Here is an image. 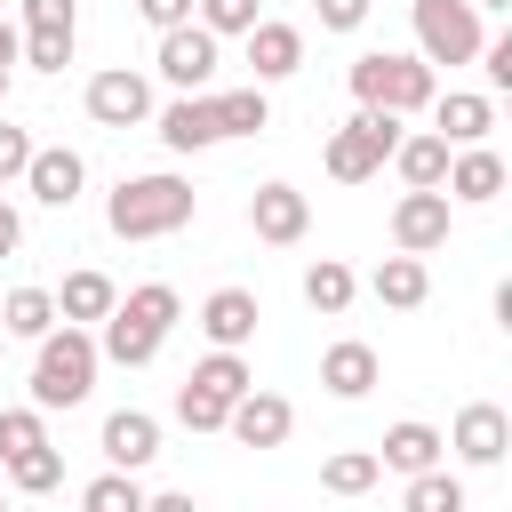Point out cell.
Returning a JSON list of instances; mask_svg holds the SVG:
<instances>
[{
  "label": "cell",
  "instance_id": "obj_1",
  "mask_svg": "<svg viewBox=\"0 0 512 512\" xmlns=\"http://www.w3.org/2000/svg\"><path fill=\"white\" fill-rule=\"evenodd\" d=\"M176 320H184V296L168 280H144L128 296H112V312L96 320V352L112 368H144V360H160V344H168Z\"/></svg>",
  "mask_w": 512,
  "mask_h": 512
},
{
  "label": "cell",
  "instance_id": "obj_2",
  "mask_svg": "<svg viewBox=\"0 0 512 512\" xmlns=\"http://www.w3.org/2000/svg\"><path fill=\"white\" fill-rule=\"evenodd\" d=\"M192 216H200V192H192L184 176H168V168L120 176L112 200H104V224H112L120 240H168V232H184Z\"/></svg>",
  "mask_w": 512,
  "mask_h": 512
},
{
  "label": "cell",
  "instance_id": "obj_3",
  "mask_svg": "<svg viewBox=\"0 0 512 512\" xmlns=\"http://www.w3.org/2000/svg\"><path fill=\"white\" fill-rule=\"evenodd\" d=\"M96 368H104V352H96V328H80V320H56L48 336H32V408H80L88 392H96Z\"/></svg>",
  "mask_w": 512,
  "mask_h": 512
},
{
  "label": "cell",
  "instance_id": "obj_4",
  "mask_svg": "<svg viewBox=\"0 0 512 512\" xmlns=\"http://www.w3.org/2000/svg\"><path fill=\"white\" fill-rule=\"evenodd\" d=\"M352 96L360 104H384V112H424L440 88H432V64L424 56H392V48H368V56H352Z\"/></svg>",
  "mask_w": 512,
  "mask_h": 512
},
{
  "label": "cell",
  "instance_id": "obj_5",
  "mask_svg": "<svg viewBox=\"0 0 512 512\" xmlns=\"http://www.w3.org/2000/svg\"><path fill=\"white\" fill-rule=\"evenodd\" d=\"M392 144H400V112L360 104V112L328 136V152H320V160H328V176H336V184H368V176L392 160Z\"/></svg>",
  "mask_w": 512,
  "mask_h": 512
},
{
  "label": "cell",
  "instance_id": "obj_6",
  "mask_svg": "<svg viewBox=\"0 0 512 512\" xmlns=\"http://www.w3.org/2000/svg\"><path fill=\"white\" fill-rule=\"evenodd\" d=\"M408 24H416V56L424 64H472L488 24L472 0H408Z\"/></svg>",
  "mask_w": 512,
  "mask_h": 512
},
{
  "label": "cell",
  "instance_id": "obj_7",
  "mask_svg": "<svg viewBox=\"0 0 512 512\" xmlns=\"http://www.w3.org/2000/svg\"><path fill=\"white\" fill-rule=\"evenodd\" d=\"M152 64H160V80H168L176 96H192V88H208V80H216L224 40H216L200 16H184V24H168V32H160V56H152Z\"/></svg>",
  "mask_w": 512,
  "mask_h": 512
},
{
  "label": "cell",
  "instance_id": "obj_8",
  "mask_svg": "<svg viewBox=\"0 0 512 512\" xmlns=\"http://www.w3.org/2000/svg\"><path fill=\"white\" fill-rule=\"evenodd\" d=\"M448 224H456V208H448L440 184H408V192L392 200V248H408V256L448 248Z\"/></svg>",
  "mask_w": 512,
  "mask_h": 512
},
{
  "label": "cell",
  "instance_id": "obj_9",
  "mask_svg": "<svg viewBox=\"0 0 512 512\" xmlns=\"http://www.w3.org/2000/svg\"><path fill=\"white\" fill-rule=\"evenodd\" d=\"M80 104H88V120H96V128H144V120H152V80H144V72H128V64H112V72H96V80H88V96H80Z\"/></svg>",
  "mask_w": 512,
  "mask_h": 512
},
{
  "label": "cell",
  "instance_id": "obj_10",
  "mask_svg": "<svg viewBox=\"0 0 512 512\" xmlns=\"http://www.w3.org/2000/svg\"><path fill=\"white\" fill-rule=\"evenodd\" d=\"M248 232H256L264 248H296V240L312 232V200H304L296 184H280V176H272V184H256V192H248Z\"/></svg>",
  "mask_w": 512,
  "mask_h": 512
},
{
  "label": "cell",
  "instance_id": "obj_11",
  "mask_svg": "<svg viewBox=\"0 0 512 512\" xmlns=\"http://www.w3.org/2000/svg\"><path fill=\"white\" fill-rule=\"evenodd\" d=\"M24 192H32L40 208H72V200L88 192V160H80L72 144H32V160H24Z\"/></svg>",
  "mask_w": 512,
  "mask_h": 512
},
{
  "label": "cell",
  "instance_id": "obj_12",
  "mask_svg": "<svg viewBox=\"0 0 512 512\" xmlns=\"http://www.w3.org/2000/svg\"><path fill=\"white\" fill-rule=\"evenodd\" d=\"M224 432L240 440V448H280L288 432H296V408L280 400V392H264V384H248L232 408H224Z\"/></svg>",
  "mask_w": 512,
  "mask_h": 512
},
{
  "label": "cell",
  "instance_id": "obj_13",
  "mask_svg": "<svg viewBox=\"0 0 512 512\" xmlns=\"http://www.w3.org/2000/svg\"><path fill=\"white\" fill-rule=\"evenodd\" d=\"M240 40H248V72H256L264 88H272V80H288V72H304V32H296V24H280V16H256Z\"/></svg>",
  "mask_w": 512,
  "mask_h": 512
},
{
  "label": "cell",
  "instance_id": "obj_14",
  "mask_svg": "<svg viewBox=\"0 0 512 512\" xmlns=\"http://www.w3.org/2000/svg\"><path fill=\"white\" fill-rule=\"evenodd\" d=\"M376 376H384V360H376V344H360V336H336V344L320 352V384H328V400H368Z\"/></svg>",
  "mask_w": 512,
  "mask_h": 512
},
{
  "label": "cell",
  "instance_id": "obj_15",
  "mask_svg": "<svg viewBox=\"0 0 512 512\" xmlns=\"http://www.w3.org/2000/svg\"><path fill=\"white\" fill-rule=\"evenodd\" d=\"M96 448H104V464L144 472V464L160 456V416H144V408H112V416H104V432H96Z\"/></svg>",
  "mask_w": 512,
  "mask_h": 512
},
{
  "label": "cell",
  "instance_id": "obj_16",
  "mask_svg": "<svg viewBox=\"0 0 512 512\" xmlns=\"http://www.w3.org/2000/svg\"><path fill=\"white\" fill-rule=\"evenodd\" d=\"M448 448H456L464 464H504V448H512V416H504L496 400H472V408H456Z\"/></svg>",
  "mask_w": 512,
  "mask_h": 512
},
{
  "label": "cell",
  "instance_id": "obj_17",
  "mask_svg": "<svg viewBox=\"0 0 512 512\" xmlns=\"http://www.w3.org/2000/svg\"><path fill=\"white\" fill-rule=\"evenodd\" d=\"M440 192H448V200H464V208H488V200L504 192V160H496L488 144H456V152H448Z\"/></svg>",
  "mask_w": 512,
  "mask_h": 512
},
{
  "label": "cell",
  "instance_id": "obj_18",
  "mask_svg": "<svg viewBox=\"0 0 512 512\" xmlns=\"http://www.w3.org/2000/svg\"><path fill=\"white\" fill-rule=\"evenodd\" d=\"M424 112H432V136H448V144H488V128H496V96H472V88H448Z\"/></svg>",
  "mask_w": 512,
  "mask_h": 512
},
{
  "label": "cell",
  "instance_id": "obj_19",
  "mask_svg": "<svg viewBox=\"0 0 512 512\" xmlns=\"http://www.w3.org/2000/svg\"><path fill=\"white\" fill-rule=\"evenodd\" d=\"M152 128H160V144H168V152H208V144H224V136H216V104H208V88L176 96Z\"/></svg>",
  "mask_w": 512,
  "mask_h": 512
},
{
  "label": "cell",
  "instance_id": "obj_20",
  "mask_svg": "<svg viewBox=\"0 0 512 512\" xmlns=\"http://www.w3.org/2000/svg\"><path fill=\"white\" fill-rule=\"evenodd\" d=\"M256 320H264L256 288H216V296L200 304V336H208V344H232V352L256 336Z\"/></svg>",
  "mask_w": 512,
  "mask_h": 512
},
{
  "label": "cell",
  "instance_id": "obj_21",
  "mask_svg": "<svg viewBox=\"0 0 512 512\" xmlns=\"http://www.w3.org/2000/svg\"><path fill=\"white\" fill-rule=\"evenodd\" d=\"M440 456H448V440H440L432 424H416V416L384 424V440H376V464H384V472H424V464H440Z\"/></svg>",
  "mask_w": 512,
  "mask_h": 512
},
{
  "label": "cell",
  "instance_id": "obj_22",
  "mask_svg": "<svg viewBox=\"0 0 512 512\" xmlns=\"http://www.w3.org/2000/svg\"><path fill=\"white\" fill-rule=\"evenodd\" d=\"M368 296H376V304H392V312H416V304L432 296V272H424V256H408V248H400V256H384V264L368 272Z\"/></svg>",
  "mask_w": 512,
  "mask_h": 512
},
{
  "label": "cell",
  "instance_id": "obj_23",
  "mask_svg": "<svg viewBox=\"0 0 512 512\" xmlns=\"http://www.w3.org/2000/svg\"><path fill=\"white\" fill-rule=\"evenodd\" d=\"M208 104H216V136H264V128H272V96H264V80H248V88H216Z\"/></svg>",
  "mask_w": 512,
  "mask_h": 512
},
{
  "label": "cell",
  "instance_id": "obj_24",
  "mask_svg": "<svg viewBox=\"0 0 512 512\" xmlns=\"http://www.w3.org/2000/svg\"><path fill=\"white\" fill-rule=\"evenodd\" d=\"M48 296H56V320H80V328H96V320L112 312V296H120V288H112L104 272H64V288H48Z\"/></svg>",
  "mask_w": 512,
  "mask_h": 512
},
{
  "label": "cell",
  "instance_id": "obj_25",
  "mask_svg": "<svg viewBox=\"0 0 512 512\" xmlns=\"http://www.w3.org/2000/svg\"><path fill=\"white\" fill-rule=\"evenodd\" d=\"M0 480H8L16 496H48V488H64V456H56V440H40V448H16V456H0Z\"/></svg>",
  "mask_w": 512,
  "mask_h": 512
},
{
  "label": "cell",
  "instance_id": "obj_26",
  "mask_svg": "<svg viewBox=\"0 0 512 512\" xmlns=\"http://www.w3.org/2000/svg\"><path fill=\"white\" fill-rule=\"evenodd\" d=\"M448 152H456V144L424 128V136H400V144H392V168H400V184H440V176H448Z\"/></svg>",
  "mask_w": 512,
  "mask_h": 512
},
{
  "label": "cell",
  "instance_id": "obj_27",
  "mask_svg": "<svg viewBox=\"0 0 512 512\" xmlns=\"http://www.w3.org/2000/svg\"><path fill=\"white\" fill-rule=\"evenodd\" d=\"M352 296H360V280H352V264H336V256H320V264H304V304H312V312H328V320H336V312H344Z\"/></svg>",
  "mask_w": 512,
  "mask_h": 512
},
{
  "label": "cell",
  "instance_id": "obj_28",
  "mask_svg": "<svg viewBox=\"0 0 512 512\" xmlns=\"http://www.w3.org/2000/svg\"><path fill=\"white\" fill-rule=\"evenodd\" d=\"M56 328V296L48 288H8V304H0V336H48Z\"/></svg>",
  "mask_w": 512,
  "mask_h": 512
},
{
  "label": "cell",
  "instance_id": "obj_29",
  "mask_svg": "<svg viewBox=\"0 0 512 512\" xmlns=\"http://www.w3.org/2000/svg\"><path fill=\"white\" fill-rule=\"evenodd\" d=\"M376 480H384L376 448H344V456H328V464H320V488H328V496H368Z\"/></svg>",
  "mask_w": 512,
  "mask_h": 512
},
{
  "label": "cell",
  "instance_id": "obj_30",
  "mask_svg": "<svg viewBox=\"0 0 512 512\" xmlns=\"http://www.w3.org/2000/svg\"><path fill=\"white\" fill-rule=\"evenodd\" d=\"M400 504L408 512H464V480L440 472V464H424V472H408V496Z\"/></svg>",
  "mask_w": 512,
  "mask_h": 512
},
{
  "label": "cell",
  "instance_id": "obj_31",
  "mask_svg": "<svg viewBox=\"0 0 512 512\" xmlns=\"http://www.w3.org/2000/svg\"><path fill=\"white\" fill-rule=\"evenodd\" d=\"M16 64H32V72H64V64H72V32H64V24H24Z\"/></svg>",
  "mask_w": 512,
  "mask_h": 512
},
{
  "label": "cell",
  "instance_id": "obj_32",
  "mask_svg": "<svg viewBox=\"0 0 512 512\" xmlns=\"http://www.w3.org/2000/svg\"><path fill=\"white\" fill-rule=\"evenodd\" d=\"M192 384H208V392H224V400H240L256 376H248V360L232 352V344H208V360H192Z\"/></svg>",
  "mask_w": 512,
  "mask_h": 512
},
{
  "label": "cell",
  "instance_id": "obj_33",
  "mask_svg": "<svg viewBox=\"0 0 512 512\" xmlns=\"http://www.w3.org/2000/svg\"><path fill=\"white\" fill-rule=\"evenodd\" d=\"M224 408H232L224 392H208V384H192V376L176 384V424H184V432H224Z\"/></svg>",
  "mask_w": 512,
  "mask_h": 512
},
{
  "label": "cell",
  "instance_id": "obj_34",
  "mask_svg": "<svg viewBox=\"0 0 512 512\" xmlns=\"http://www.w3.org/2000/svg\"><path fill=\"white\" fill-rule=\"evenodd\" d=\"M80 504H88V512H144V480L112 464L104 480H88V488H80Z\"/></svg>",
  "mask_w": 512,
  "mask_h": 512
},
{
  "label": "cell",
  "instance_id": "obj_35",
  "mask_svg": "<svg viewBox=\"0 0 512 512\" xmlns=\"http://www.w3.org/2000/svg\"><path fill=\"white\" fill-rule=\"evenodd\" d=\"M192 16H200L216 40H240V32L264 16V0H192Z\"/></svg>",
  "mask_w": 512,
  "mask_h": 512
},
{
  "label": "cell",
  "instance_id": "obj_36",
  "mask_svg": "<svg viewBox=\"0 0 512 512\" xmlns=\"http://www.w3.org/2000/svg\"><path fill=\"white\" fill-rule=\"evenodd\" d=\"M40 440H48V408H0V456L40 448Z\"/></svg>",
  "mask_w": 512,
  "mask_h": 512
},
{
  "label": "cell",
  "instance_id": "obj_37",
  "mask_svg": "<svg viewBox=\"0 0 512 512\" xmlns=\"http://www.w3.org/2000/svg\"><path fill=\"white\" fill-rule=\"evenodd\" d=\"M312 8H320V32H360L376 0H312Z\"/></svg>",
  "mask_w": 512,
  "mask_h": 512
},
{
  "label": "cell",
  "instance_id": "obj_38",
  "mask_svg": "<svg viewBox=\"0 0 512 512\" xmlns=\"http://www.w3.org/2000/svg\"><path fill=\"white\" fill-rule=\"evenodd\" d=\"M24 160H32V136H24L16 120H0V184H8V176H24Z\"/></svg>",
  "mask_w": 512,
  "mask_h": 512
},
{
  "label": "cell",
  "instance_id": "obj_39",
  "mask_svg": "<svg viewBox=\"0 0 512 512\" xmlns=\"http://www.w3.org/2000/svg\"><path fill=\"white\" fill-rule=\"evenodd\" d=\"M24 24H64V32H80V0H24Z\"/></svg>",
  "mask_w": 512,
  "mask_h": 512
},
{
  "label": "cell",
  "instance_id": "obj_40",
  "mask_svg": "<svg viewBox=\"0 0 512 512\" xmlns=\"http://www.w3.org/2000/svg\"><path fill=\"white\" fill-rule=\"evenodd\" d=\"M136 16H144L152 32H168V24H184V16H192V0H136Z\"/></svg>",
  "mask_w": 512,
  "mask_h": 512
},
{
  "label": "cell",
  "instance_id": "obj_41",
  "mask_svg": "<svg viewBox=\"0 0 512 512\" xmlns=\"http://www.w3.org/2000/svg\"><path fill=\"white\" fill-rule=\"evenodd\" d=\"M16 248H24V216L0 200V256H16Z\"/></svg>",
  "mask_w": 512,
  "mask_h": 512
},
{
  "label": "cell",
  "instance_id": "obj_42",
  "mask_svg": "<svg viewBox=\"0 0 512 512\" xmlns=\"http://www.w3.org/2000/svg\"><path fill=\"white\" fill-rule=\"evenodd\" d=\"M16 40H24V32H16L8 16H0V64H16Z\"/></svg>",
  "mask_w": 512,
  "mask_h": 512
},
{
  "label": "cell",
  "instance_id": "obj_43",
  "mask_svg": "<svg viewBox=\"0 0 512 512\" xmlns=\"http://www.w3.org/2000/svg\"><path fill=\"white\" fill-rule=\"evenodd\" d=\"M472 8H480V16H496V8H512V0H472Z\"/></svg>",
  "mask_w": 512,
  "mask_h": 512
},
{
  "label": "cell",
  "instance_id": "obj_44",
  "mask_svg": "<svg viewBox=\"0 0 512 512\" xmlns=\"http://www.w3.org/2000/svg\"><path fill=\"white\" fill-rule=\"evenodd\" d=\"M8 80H16V64H0V104H8Z\"/></svg>",
  "mask_w": 512,
  "mask_h": 512
},
{
  "label": "cell",
  "instance_id": "obj_45",
  "mask_svg": "<svg viewBox=\"0 0 512 512\" xmlns=\"http://www.w3.org/2000/svg\"><path fill=\"white\" fill-rule=\"evenodd\" d=\"M0 496H8V480H0Z\"/></svg>",
  "mask_w": 512,
  "mask_h": 512
},
{
  "label": "cell",
  "instance_id": "obj_46",
  "mask_svg": "<svg viewBox=\"0 0 512 512\" xmlns=\"http://www.w3.org/2000/svg\"><path fill=\"white\" fill-rule=\"evenodd\" d=\"M0 352H8V336H0Z\"/></svg>",
  "mask_w": 512,
  "mask_h": 512
}]
</instances>
